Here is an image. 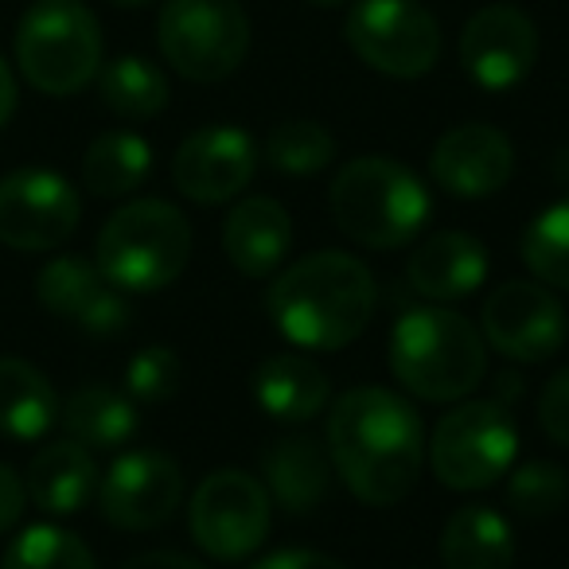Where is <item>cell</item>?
<instances>
[{"label": "cell", "mask_w": 569, "mask_h": 569, "mask_svg": "<svg viewBox=\"0 0 569 569\" xmlns=\"http://www.w3.org/2000/svg\"><path fill=\"white\" fill-rule=\"evenodd\" d=\"M328 457L343 488L371 507L402 503L426 460V426L387 387H356L328 413Z\"/></svg>", "instance_id": "1"}, {"label": "cell", "mask_w": 569, "mask_h": 569, "mask_svg": "<svg viewBox=\"0 0 569 569\" xmlns=\"http://www.w3.org/2000/svg\"><path fill=\"white\" fill-rule=\"evenodd\" d=\"M379 305L371 269L343 250H320L284 266L266 293L277 332L305 351H340L367 332Z\"/></svg>", "instance_id": "2"}, {"label": "cell", "mask_w": 569, "mask_h": 569, "mask_svg": "<svg viewBox=\"0 0 569 569\" xmlns=\"http://www.w3.org/2000/svg\"><path fill=\"white\" fill-rule=\"evenodd\" d=\"M390 371L426 402H465L488 375V348L472 320L429 305L395 325Z\"/></svg>", "instance_id": "3"}, {"label": "cell", "mask_w": 569, "mask_h": 569, "mask_svg": "<svg viewBox=\"0 0 569 569\" xmlns=\"http://www.w3.org/2000/svg\"><path fill=\"white\" fill-rule=\"evenodd\" d=\"M433 199L418 172L390 157H359L332 180V219L367 250H398L429 222Z\"/></svg>", "instance_id": "4"}, {"label": "cell", "mask_w": 569, "mask_h": 569, "mask_svg": "<svg viewBox=\"0 0 569 569\" xmlns=\"http://www.w3.org/2000/svg\"><path fill=\"white\" fill-rule=\"evenodd\" d=\"M191 258V222L164 199H133L106 219L94 246L102 277L121 293H160Z\"/></svg>", "instance_id": "5"}, {"label": "cell", "mask_w": 569, "mask_h": 569, "mask_svg": "<svg viewBox=\"0 0 569 569\" xmlns=\"http://www.w3.org/2000/svg\"><path fill=\"white\" fill-rule=\"evenodd\" d=\"M17 67L40 94L67 98L102 71V28L82 0H36L17 28Z\"/></svg>", "instance_id": "6"}, {"label": "cell", "mask_w": 569, "mask_h": 569, "mask_svg": "<svg viewBox=\"0 0 569 569\" xmlns=\"http://www.w3.org/2000/svg\"><path fill=\"white\" fill-rule=\"evenodd\" d=\"M519 452V429L496 398H465L433 429L429 465L452 491H480L503 480Z\"/></svg>", "instance_id": "7"}, {"label": "cell", "mask_w": 569, "mask_h": 569, "mask_svg": "<svg viewBox=\"0 0 569 569\" xmlns=\"http://www.w3.org/2000/svg\"><path fill=\"white\" fill-rule=\"evenodd\" d=\"M157 43L168 67L188 82H222L250 51V17L238 0H168Z\"/></svg>", "instance_id": "8"}, {"label": "cell", "mask_w": 569, "mask_h": 569, "mask_svg": "<svg viewBox=\"0 0 569 569\" xmlns=\"http://www.w3.org/2000/svg\"><path fill=\"white\" fill-rule=\"evenodd\" d=\"M343 40L387 79H421L441 59V24L421 0H356Z\"/></svg>", "instance_id": "9"}, {"label": "cell", "mask_w": 569, "mask_h": 569, "mask_svg": "<svg viewBox=\"0 0 569 569\" xmlns=\"http://www.w3.org/2000/svg\"><path fill=\"white\" fill-rule=\"evenodd\" d=\"M188 527L214 561H242L269 535V491L242 468H219L196 488Z\"/></svg>", "instance_id": "10"}, {"label": "cell", "mask_w": 569, "mask_h": 569, "mask_svg": "<svg viewBox=\"0 0 569 569\" xmlns=\"http://www.w3.org/2000/svg\"><path fill=\"white\" fill-rule=\"evenodd\" d=\"M82 199L51 168H17L0 180V242L12 250H56L79 230Z\"/></svg>", "instance_id": "11"}, {"label": "cell", "mask_w": 569, "mask_h": 569, "mask_svg": "<svg viewBox=\"0 0 569 569\" xmlns=\"http://www.w3.org/2000/svg\"><path fill=\"white\" fill-rule=\"evenodd\" d=\"M483 340L515 363H542L566 343L569 320L542 281H507L483 301Z\"/></svg>", "instance_id": "12"}, {"label": "cell", "mask_w": 569, "mask_h": 569, "mask_svg": "<svg viewBox=\"0 0 569 569\" xmlns=\"http://www.w3.org/2000/svg\"><path fill=\"white\" fill-rule=\"evenodd\" d=\"M538 63V28L515 4H488L460 32V67L480 90L503 94Z\"/></svg>", "instance_id": "13"}, {"label": "cell", "mask_w": 569, "mask_h": 569, "mask_svg": "<svg viewBox=\"0 0 569 569\" xmlns=\"http://www.w3.org/2000/svg\"><path fill=\"white\" fill-rule=\"evenodd\" d=\"M183 472L172 457L152 449L126 452L110 465L98 483V503L110 527L118 530H157L180 511Z\"/></svg>", "instance_id": "14"}, {"label": "cell", "mask_w": 569, "mask_h": 569, "mask_svg": "<svg viewBox=\"0 0 569 569\" xmlns=\"http://www.w3.org/2000/svg\"><path fill=\"white\" fill-rule=\"evenodd\" d=\"M258 172V144L238 126H211L191 133L172 157V180L191 203H230Z\"/></svg>", "instance_id": "15"}, {"label": "cell", "mask_w": 569, "mask_h": 569, "mask_svg": "<svg viewBox=\"0 0 569 569\" xmlns=\"http://www.w3.org/2000/svg\"><path fill=\"white\" fill-rule=\"evenodd\" d=\"M36 297L48 312L71 320L90 336H121L129 325V305L121 289L106 281L98 261H87L79 253L48 261L36 277Z\"/></svg>", "instance_id": "16"}, {"label": "cell", "mask_w": 569, "mask_h": 569, "mask_svg": "<svg viewBox=\"0 0 569 569\" xmlns=\"http://www.w3.org/2000/svg\"><path fill=\"white\" fill-rule=\"evenodd\" d=\"M429 172L449 196L457 199H488L503 191L515 176V149L503 129L468 121L457 126L433 144Z\"/></svg>", "instance_id": "17"}, {"label": "cell", "mask_w": 569, "mask_h": 569, "mask_svg": "<svg viewBox=\"0 0 569 569\" xmlns=\"http://www.w3.org/2000/svg\"><path fill=\"white\" fill-rule=\"evenodd\" d=\"M222 250L246 277H269L293 250V219L277 199L250 196L230 207L222 222Z\"/></svg>", "instance_id": "18"}, {"label": "cell", "mask_w": 569, "mask_h": 569, "mask_svg": "<svg viewBox=\"0 0 569 569\" xmlns=\"http://www.w3.org/2000/svg\"><path fill=\"white\" fill-rule=\"evenodd\" d=\"M406 277L426 301H465L488 281V246L465 230H441L418 246Z\"/></svg>", "instance_id": "19"}, {"label": "cell", "mask_w": 569, "mask_h": 569, "mask_svg": "<svg viewBox=\"0 0 569 569\" xmlns=\"http://www.w3.org/2000/svg\"><path fill=\"white\" fill-rule=\"evenodd\" d=\"M261 472H266V491H273L281 511L289 515L317 511L332 488V457L325 441L309 433L281 437L269 445V452L261 457Z\"/></svg>", "instance_id": "20"}, {"label": "cell", "mask_w": 569, "mask_h": 569, "mask_svg": "<svg viewBox=\"0 0 569 569\" xmlns=\"http://www.w3.org/2000/svg\"><path fill=\"white\" fill-rule=\"evenodd\" d=\"M98 483V465H94V452L79 441H51L43 445L40 452L32 457L28 465V476H24V488H28V499H32L40 511L48 515H79L82 507L94 499Z\"/></svg>", "instance_id": "21"}, {"label": "cell", "mask_w": 569, "mask_h": 569, "mask_svg": "<svg viewBox=\"0 0 569 569\" xmlns=\"http://www.w3.org/2000/svg\"><path fill=\"white\" fill-rule=\"evenodd\" d=\"M332 382H328L325 367L312 363L309 356H269L266 363L253 371V402L281 426H305L328 406Z\"/></svg>", "instance_id": "22"}, {"label": "cell", "mask_w": 569, "mask_h": 569, "mask_svg": "<svg viewBox=\"0 0 569 569\" xmlns=\"http://www.w3.org/2000/svg\"><path fill=\"white\" fill-rule=\"evenodd\" d=\"M445 569H511L515 535L496 507H460L441 530Z\"/></svg>", "instance_id": "23"}, {"label": "cell", "mask_w": 569, "mask_h": 569, "mask_svg": "<svg viewBox=\"0 0 569 569\" xmlns=\"http://www.w3.org/2000/svg\"><path fill=\"white\" fill-rule=\"evenodd\" d=\"M56 421L59 398L48 375L24 359H0V433L17 441H40Z\"/></svg>", "instance_id": "24"}, {"label": "cell", "mask_w": 569, "mask_h": 569, "mask_svg": "<svg viewBox=\"0 0 569 569\" xmlns=\"http://www.w3.org/2000/svg\"><path fill=\"white\" fill-rule=\"evenodd\" d=\"M67 437L94 449H121L137 433V406L129 395H118L110 387H82L59 406Z\"/></svg>", "instance_id": "25"}, {"label": "cell", "mask_w": 569, "mask_h": 569, "mask_svg": "<svg viewBox=\"0 0 569 569\" xmlns=\"http://www.w3.org/2000/svg\"><path fill=\"white\" fill-rule=\"evenodd\" d=\"M152 172V149L144 137L129 133V129H113V133L94 137V144L82 157V183L90 196L98 199H121L137 191Z\"/></svg>", "instance_id": "26"}, {"label": "cell", "mask_w": 569, "mask_h": 569, "mask_svg": "<svg viewBox=\"0 0 569 569\" xmlns=\"http://www.w3.org/2000/svg\"><path fill=\"white\" fill-rule=\"evenodd\" d=\"M98 90H102V102L126 121L157 118L172 98L164 71L141 56H121L106 63L98 71Z\"/></svg>", "instance_id": "27"}, {"label": "cell", "mask_w": 569, "mask_h": 569, "mask_svg": "<svg viewBox=\"0 0 569 569\" xmlns=\"http://www.w3.org/2000/svg\"><path fill=\"white\" fill-rule=\"evenodd\" d=\"M0 569H98V561L79 535L51 522H36L12 538Z\"/></svg>", "instance_id": "28"}, {"label": "cell", "mask_w": 569, "mask_h": 569, "mask_svg": "<svg viewBox=\"0 0 569 569\" xmlns=\"http://www.w3.org/2000/svg\"><path fill=\"white\" fill-rule=\"evenodd\" d=\"M522 261L542 284L569 293V196L530 219L522 234Z\"/></svg>", "instance_id": "29"}, {"label": "cell", "mask_w": 569, "mask_h": 569, "mask_svg": "<svg viewBox=\"0 0 569 569\" xmlns=\"http://www.w3.org/2000/svg\"><path fill=\"white\" fill-rule=\"evenodd\" d=\"M336 160V141L317 121H281L266 137V164L281 176H317Z\"/></svg>", "instance_id": "30"}, {"label": "cell", "mask_w": 569, "mask_h": 569, "mask_svg": "<svg viewBox=\"0 0 569 569\" xmlns=\"http://www.w3.org/2000/svg\"><path fill=\"white\" fill-rule=\"evenodd\" d=\"M569 476L553 460H527L507 480V503L522 519H550L566 507Z\"/></svg>", "instance_id": "31"}, {"label": "cell", "mask_w": 569, "mask_h": 569, "mask_svg": "<svg viewBox=\"0 0 569 569\" xmlns=\"http://www.w3.org/2000/svg\"><path fill=\"white\" fill-rule=\"evenodd\" d=\"M180 379L183 367L172 348H144L126 367L129 398H137V402H168L180 390Z\"/></svg>", "instance_id": "32"}, {"label": "cell", "mask_w": 569, "mask_h": 569, "mask_svg": "<svg viewBox=\"0 0 569 569\" xmlns=\"http://www.w3.org/2000/svg\"><path fill=\"white\" fill-rule=\"evenodd\" d=\"M538 426H542V433L550 437L553 445H566L569 449V367L558 371L542 387V398H538Z\"/></svg>", "instance_id": "33"}, {"label": "cell", "mask_w": 569, "mask_h": 569, "mask_svg": "<svg viewBox=\"0 0 569 569\" xmlns=\"http://www.w3.org/2000/svg\"><path fill=\"white\" fill-rule=\"evenodd\" d=\"M24 499H28V488L9 465H0V535L12 530L24 515Z\"/></svg>", "instance_id": "34"}, {"label": "cell", "mask_w": 569, "mask_h": 569, "mask_svg": "<svg viewBox=\"0 0 569 569\" xmlns=\"http://www.w3.org/2000/svg\"><path fill=\"white\" fill-rule=\"evenodd\" d=\"M253 569H348V566L317 550H277L269 558H261Z\"/></svg>", "instance_id": "35"}, {"label": "cell", "mask_w": 569, "mask_h": 569, "mask_svg": "<svg viewBox=\"0 0 569 569\" xmlns=\"http://www.w3.org/2000/svg\"><path fill=\"white\" fill-rule=\"evenodd\" d=\"M121 569H207V566H199V561L183 558V553H172V550H149V553L129 558Z\"/></svg>", "instance_id": "36"}, {"label": "cell", "mask_w": 569, "mask_h": 569, "mask_svg": "<svg viewBox=\"0 0 569 569\" xmlns=\"http://www.w3.org/2000/svg\"><path fill=\"white\" fill-rule=\"evenodd\" d=\"M17 98H20L17 74H12V71H9V63L0 59V129L9 126V118L17 113Z\"/></svg>", "instance_id": "37"}, {"label": "cell", "mask_w": 569, "mask_h": 569, "mask_svg": "<svg viewBox=\"0 0 569 569\" xmlns=\"http://www.w3.org/2000/svg\"><path fill=\"white\" fill-rule=\"evenodd\" d=\"M305 4H317V9H340L348 0H305Z\"/></svg>", "instance_id": "38"}, {"label": "cell", "mask_w": 569, "mask_h": 569, "mask_svg": "<svg viewBox=\"0 0 569 569\" xmlns=\"http://www.w3.org/2000/svg\"><path fill=\"white\" fill-rule=\"evenodd\" d=\"M118 9H141V4H152V0H110Z\"/></svg>", "instance_id": "39"}]
</instances>
